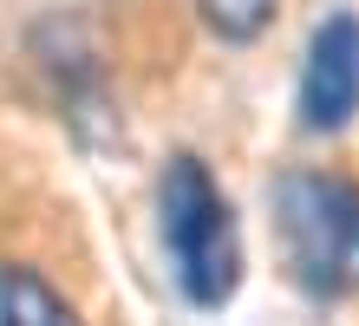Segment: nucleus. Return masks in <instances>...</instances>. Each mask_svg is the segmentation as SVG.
Here are the masks:
<instances>
[{
    "label": "nucleus",
    "instance_id": "nucleus-1",
    "mask_svg": "<svg viewBox=\"0 0 359 326\" xmlns=\"http://www.w3.org/2000/svg\"><path fill=\"white\" fill-rule=\"evenodd\" d=\"M281 268L307 300H353L359 294V177L320 163H294L268 189Z\"/></svg>",
    "mask_w": 359,
    "mask_h": 326
},
{
    "label": "nucleus",
    "instance_id": "nucleus-2",
    "mask_svg": "<svg viewBox=\"0 0 359 326\" xmlns=\"http://www.w3.org/2000/svg\"><path fill=\"white\" fill-rule=\"evenodd\" d=\"M157 235H163L170 280L189 307L216 313V307L236 300V287H242V229H236V209H229L222 183L189 150L170 157L163 177H157Z\"/></svg>",
    "mask_w": 359,
    "mask_h": 326
},
{
    "label": "nucleus",
    "instance_id": "nucleus-3",
    "mask_svg": "<svg viewBox=\"0 0 359 326\" xmlns=\"http://www.w3.org/2000/svg\"><path fill=\"white\" fill-rule=\"evenodd\" d=\"M294 111L307 137H333L359 118V13H327L307 39Z\"/></svg>",
    "mask_w": 359,
    "mask_h": 326
},
{
    "label": "nucleus",
    "instance_id": "nucleus-4",
    "mask_svg": "<svg viewBox=\"0 0 359 326\" xmlns=\"http://www.w3.org/2000/svg\"><path fill=\"white\" fill-rule=\"evenodd\" d=\"M0 326H92V320L39 261L0 254Z\"/></svg>",
    "mask_w": 359,
    "mask_h": 326
},
{
    "label": "nucleus",
    "instance_id": "nucleus-5",
    "mask_svg": "<svg viewBox=\"0 0 359 326\" xmlns=\"http://www.w3.org/2000/svg\"><path fill=\"white\" fill-rule=\"evenodd\" d=\"M281 0H196V13H203V27L229 39V46H248V39H262L268 33V20Z\"/></svg>",
    "mask_w": 359,
    "mask_h": 326
}]
</instances>
